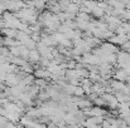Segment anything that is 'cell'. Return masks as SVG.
Here are the masks:
<instances>
[{"instance_id":"6da1fadb","label":"cell","mask_w":130,"mask_h":128,"mask_svg":"<svg viewBox=\"0 0 130 128\" xmlns=\"http://www.w3.org/2000/svg\"><path fill=\"white\" fill-rule=\"evenodd\" d=\"M29 59L32 60V62H37L41 57H39V52H37V50H29Z\"/></svg>"}]
</instances>
